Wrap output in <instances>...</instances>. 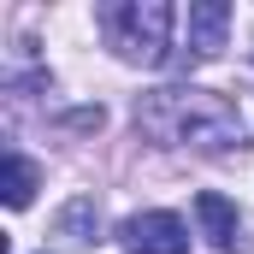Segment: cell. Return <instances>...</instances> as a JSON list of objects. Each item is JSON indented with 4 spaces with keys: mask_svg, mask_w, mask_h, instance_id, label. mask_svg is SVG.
<instances>
[{
    "mask_svg": "<svg viewBox=\"0 0 254 254\" xmlns=\"http://www.w3.org/2000/svg\"><path fill=\"white\" fill-rule=\"evenodd\" d=\"M136 125L160 142H184L201 154H237L243 148V113L213 89H160L136 101Z\"/></svg>",
    "mask_w": 254,
    "mask_h": 254,
    "instance_id": "6da1fadb",
    "label": "cell"
},
{
    "mask_svg": "<svg viewBox=\"0 0 254 254\" xmlns=\"http://www.w3.org/2000/svg\"><path fill=\"white\" fill-rule=\"evenodd\" d=\"M107 30H113V48H119L130 65H160L166 60V42H172V6H166V0L107 6Z\"/></svg>",
    "mask_w": 254,
    "mask_h": 254,
    "instance_id": "7a4b0ae2",
    "label": "cell"
},
{
    "mask_svg": "<svg viewBox=\"0 0 254 254\" xmlns=\"http://www.w3.org/2000/svg\"><path fill=\"white\" fill-rule=\"evenodd\" d=\"M119 237L130 254H190V231L178 213H136V219H125Z\"/></svg>",
    "mask_w": 254,
    "mask_h": 254,
    "instance_id": "3957f363",
    "label": "cell"
},
{
    "mask_svg": "<svg viewBox=\"0 0 254 254\" xmlns=\"http://www.w3.org/2000/svg\"><path fill=\"white\" fill-rule=\"evenodd\" d=\"M184 30H190V54H195V60H213V54L225 48L231 6H225V0H195L190 18H184Z\"/></svg>",
    "mask_w": 254,
    "mask_h": 254,
    "instance_id": "277c9868",
    "label": "cell"
},
{
    "mask_svg": "<svg viewBox=\"0 0 254 254\" xmlns=\"http://www.w3.org/2000/svg\"><path fill=\"white\" fill-rule=\"evenodd\" d=\"M195 219H201V231L213 237V249H225V254L243 249V213H237L225 195L201 190V195H195Z\"/></svg>",
    "mask_w": 254,
    "mask_h": 254,
    "instance_id": "5b68a950",
    "label": "cell"
},
{
    "mask_svg": "<svg viewBox=\"0 0 254 254\" xmlns=\"http://www.w3.org/2000/svg\"><path fill=\"white\" fill-rule=\"evenodd\" d=\"M60 231L65 243H95V231H101V207H95V195H77V201H65L60 213Z\"/></svg>",
    "mask_w": 254,
    "mask_h": 254,
    "instance_id": "8992f818",
    "label": "cell"
},
{
    "mask_svg": "<svg viewBox=\"0 0 254 254\" xmlns=\"http://www.w3.org/2000/svg\"><path fill=\"white\" fill-rule=\"evenodd\" d=\"M36 195V166L24 154H6V207H30Z\"/></svg>",
    "mask_w": 254,
    "mask_h": 254,
    "instance_id": "52a82bcc",
    "label": "cell"
}]
</instances>
